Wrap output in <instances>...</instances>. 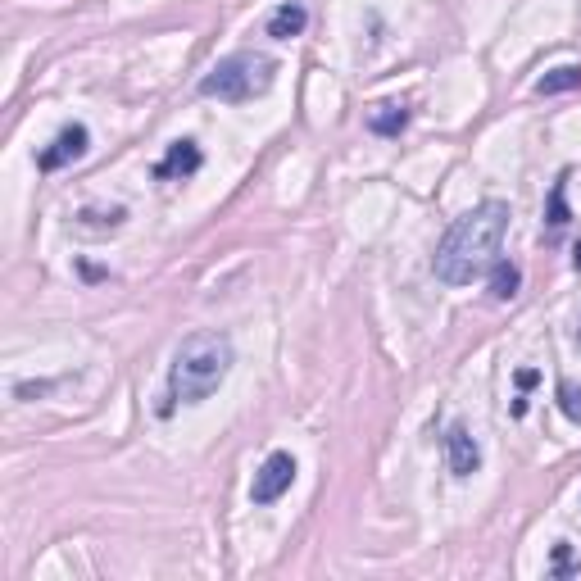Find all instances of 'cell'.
I'll use <instances>...</instances> for the list:
<instances>
[{
    "label": "cell",
    "instance_id": "6da1fadb",
    "mask_svg": "<svg viewBox=\"0 0 581 581\" xmlns=\"http://www.w3.org/2000/svg\"><path fill=\"white\" fill-rule=\"evenodd\" d=\"M509 232V205L504 200H482L468 214H459L450 223V232L441 237L432 255V273L445 286H473L477 277H486L500 264V246Z\"/></svg>",
    "mask_w": 581,
    "mask_h": 581
},
{
    "label": "cell",
    "instance_id": "7a4b0ae2",
    "mask_svg": "<svg viewBox=\"0 0 581 581\" xmlns=\"http://www.w3.org/2000/svg\"><path fill=\"white\" fill-rule=\"evenodd\" d=\"M232 336L205 327V332H191L173 355L168 368V400L159 404V414H173V404H200L227 382L232 373Z\"/></svg>",
    "mask_w": 581,
    "mask_h": 581
},
{
    "label": "cell",
    "instance_id": "3957f363",
    "mask_svg": "<svg viewBox=\"0 0 581 581\" xmlns=\"http://www.w3.org/2000/svg\"><path fill=\"white\" fill-rule=\"evenodd\" d=\"M273 73L277 64L259 50H237V55H227V60L214 64V73L200 78V96H214V100H227V105H241V100H255L273 87Z\"/></svg>",
    "mask_w": 581,
    "mask_h": 581
},
{
    "label": "cell",
    "instance_id": "277c9868",
    "mask_svg": "<svg viewBox=\"0 0 581 581\" xmlns=\"http://www.w3.org/2000/svg\"><path fill=\"white\" fill-rule=\"evenodd\" d=\"M291 482H296V459H291L286 450H277V454H268L264 468L255 473L250 500H255V504H273V500H282V495L291 491Z\"/></svg>",
    "mask_w": 581,
    "mask_h": 581
},
{
    "label": "cell",
    "instance_id": "5b68a950",
    "mask_svg": "<svg viewBox=\"0 0 581 581\" xmlns=\"http://www.w3.org/2000/svg\"><path fill=\"white\" fill-rule=\"evenodd\" d=\"M87 141H91L87 128H82V123H69V128H64L60 137H55V141H50V146L37 155V168H41V173H55V168L73 164V159L87 155Z\"/></svg>",
    "mask_w": 581,
    "mask_h": 581
},
{
    "label": "cell",
    "instance_id": "8992f818",
    "mask_svg": "<svg viewBox=\"0 0 581 581\" xmlns=\"http://www.w3.org/2000/svg\"><path fill=\"white\" fill-rule=\"evenodd\" d=\"M445 459H450L454 477H473L477 468H482V450H477L473 432H468L463 423H454L450 432H445Z\"/></svg>",
    "mask_w": 581,
    "mask_h": 581
},
{
    "label": "cell",
    "instance_id": "52a82bcc",
    "mask_svg": "<svg viewBox=\"0 0 581 581\" xmlns=\"http://www.w3.org/2000/svg\"><path fill=\"white\" fill-rule=\"evenodd\" d=\"M200 164H205V155H200L196 141H173L168 155L155 164V178H191Z\"/></svg>",
    "mask_w": 581,
    "mask_h": 581
},
{
    "label": "cell",
    "instance_id": "ba28073f",
    "mask_svg": "<svg viewBox=\"0 0 581 581\" xmlns=\"http://www.w3.org/2000/svg\"><path fill=\"white\" fill-rule=\"evenodd\" d=\"M305 23H309L305 5H296V0H286V5H277V10H273V19H268V37L291 41V37H300V32H305Z\"/></svg>",
    "mask_w": 581,
    "mask_h": 581
},
{
    "label": "cell",
    "instance_id": "9c48e42d",
    "mask_svg": "<svg viewBox=\"0 0 581 581\" xmlns=\"http://www.w3.org/2000/svg\"><path fill=\"white\" fill-rule=\"evenodd\" d=\"M404 123H409V109L404 105H377L373 114H368V128H373L377 137H395V132H404Z\"/></svg>",
    "mask_w": 581,
    "mask_h": 581
},
{
    "label": "cell",
    "instance_id": "30bf717a",
    "mask_svg": "<svg viewBox=\"0 0 581 581\" xmlns=\"http://www.w3.org/2000/svg\"><path fill=\"white\" fill-rule=\"evenodd\" d=\"M581 87V64H563V69L545 73L536 82V96H559V91H577Z\"/></svg>",
    "mask_w": 581,
    "mask_h": 581
},
{
    "label": "cell",
    "instance_id": "8fae6325",
    "mask_svg": "<svg viewBox=\"0 0 581 581\" xmlns=\"http://www.w3.org/2000/svg\"><path fill=\"white\" fill-rule=\"evenodd\" d=\"M518 282H522V273L513 264H495L491 268V296L495 300H513V296H518Z\"/></svg>",
    "mask_w": 581,
    "mask_h": 581
},
{
    "label": "cell",
    "instance_id": "7c38bea8",
    "mask_svg": "<svg viewBox=\"0 0 581 581\" xmlns=\"http://www.w3.org/2000/svg\"><path fill=\"white\" fill-rule=\"evenodd\" d=\"M568 178H559L550 187V214H545V223H550V232H559V227H568Z\"/></svg>",
    "mask_w": 581,
    "mask_h": 581
},
{
    "label": "cell",
    "instance_id": "4fadbf2b",
    "mask_svg": "<svg viewBox=\"0 0 581 581\" xmlns=\"http://www.w3.org/2000/svg\"><path fill=\"white\" fill-rule=\"evenodd\" d=\"M559 409L572 418V423L581 427V386H572V382H563V386H559Z\"/></svg>",
    "mask_w": 581,
    "mask_h": 581
},
{
    "label": "cell",
    "instance_id": "5bb4252c",
    "mask_svg": "<svg viewBox=\"0 0 581 581\" xmlns=\"http://www.w3.org/2000/svg\"><path fill=\"white\" fill-rule=\"evenodd\" d=\"M554 572H572V550H568V541L554 545Z\"/></svg>",
    "mask_w": 581,
    "mask_h": 581
},
{
    "label": "cell",
    "instance_id": "9a60e30c",
    "mask_svg": "<svg viewBox=\"0 0 581 581\" xmlns=\"http://www.w3.org/2000/svg\"><path fill=\"white\" fill-rule=\"evenodd\" d=\"M536 377H541V373H536V368H522V373H518V386H522V391H527V386H536Z\"/></svg>",
    "mask_w": 581,
    "mask_h": 581
},
{
    "label": "cell",
    "instance_id": "2e32d148",
    "mask_svg": "<svg viewBox=\"0 0 581 581\" xmlns=\"http://www.w3.org/2000/svg\"><path fill=\"white\" fill-rule=\"evenodd\" d=\"M577 268H581V241H577Z\"/></svg>",
    "mask_w": 581,
    "mask_h": 581
},
{
    "label": "cell",
    "instance_id": "e0dca14e",
    "mask_svg": "<svg viewBox=\"0 0 581 581\" xmlns=\"http://www.w3.org/2000/svg\"><path fill=\"white\" fill-rule=\"evenodd\" d=\"M577 345H581V327H577Z\"/></svg>",
    "mask_w": 581,
    "mask_h": 581
}]
</instances>
